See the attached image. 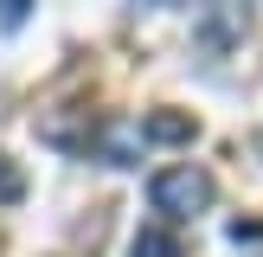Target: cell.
I'll use <instances>...</instances> for the list:
<instances>
[{
  "instance_id": "5b68a950",
  "label": "cell",
  "mask_w": 263,
  "mask_h": 257,
  "mask_svg": "<svg viewBox=\"0 0 263 257\" xmlns=\"http://www.w3.org/2000/svg\"><path fill=\"white\" fill-rule=\"evenodd\" d=\"M20 193H26V180L13 174V167H7V154H0V199H20Z\"/></svg>"
},
{
  "instance_id": "277c9868",
  "label": "cell",
  "mask_w": 263,
  "mask_h": 257,
  "mask_svg": "<svg viewBox=\"0 0 263 257\" xmlns=\"http://www.w3.org/2000/svg\"><path fill=\"white\" fill-rule=\"evenodd\" d=\"M141 128H148V141H193V122H186V116H148Z\"/></svg>"
},
{
  "instance_id": "7a4b0ae2",
  "label": "cell",
  "mask_w": 263,
  "mask_h": 257,
  "mask_svg": "<svg viewBox=\"0 0 263 257\" xmlns=\"http://www.w3.org/2000/svg\"><path fill=\"white\" fill-rule=\"evenodd\" d=\"M141 148H148V128H141V122H103L97 128V154L109 167H135Z\"/></svg>"
},
{
  "instance_id": "3957f363",
  "label": "cell",
  "mask_w": 263,
  "mask_h": 257,
  "mask_svg": "<svg viewBox=\"0 0 263 257\" xmlns=\"http://www.w3.org/2000/svg\"><path fill=\"white\" fill-rule=\"evenodd\" d=\"M128 257H180V238L167 225H141L135 244H128Z\"/></svg>"
},
{
  "instance_id": "8992f818",
  "label": "cell",
  "mask_w": 263,
  "mask_h": 257,
  "mask_svg": "<svg viewBox=\"0 0 263 257\" xmlns=\"http://www.w3.org/2000/svg\"><path fill=\"white\" fill-rule=\"evenodd\" d=\"M257 154H263V128H257Z\"/></svg>"
},
{
  "instance_id": "6da1fadb",
  "label": "cell",
  "mask_w": 263,
  "mask_h": 257,
  "mask_svg": "<svg viewBox=\"0 0 263 257\" xmlns=\"http://www.w3.org/2000/svg\"><path fill=\"white\" fill-rule=\"evenodd\" d=\"M148 199H154V212H161L167 225H186V218H199L205 206L218 199V187H212V174H205V167L174 161V167H161V174L148 180Z\"/></svg>"
}]
</instances>
